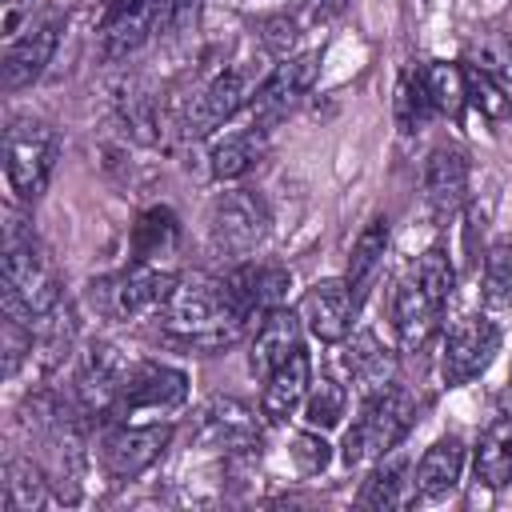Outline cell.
Instances as JSON below:
<instances>
[{"label":"cell","mask_w":512,"mask_h":512,"mask_svg":"<svg viewBox=\"0 0 512 512\" xmlns=\"http://www.w3.org/2000/svg\"><path fill=\"white\" fill-rule=\"evenodd\" d=\"M156 320H160V336L168 344H176L184 352H200V356L232 348L244 332V320L228 304L224 280H212L204 272L176 276Z\"/></svg>","instance_id":"obj_1"},{"label":"cell","mask_w":512,"mask_h":512,"mask_svg":"<svg viewBox=\"0 0 512 512\" xmlns=\"http://www.w3.org/2000/svg\"><path fill=\"white\" fill-rule=\"evenodd\" d=\"M0 288H4V316H16L24 324H32L36 316H44L48 308H56L64 300L48 248L20 220H8V228H4Z\"/></svg>","instance_id":"obj_2"},{"label":"cell","mask_w":512,"mask_h":512,"mask_svg":"<svg viewBox=\"0 0 512 512\" xmlns=\"http://www.w3.org/2000/svg\"><path fill=\"white\" fill-rule=\"evenodd\" d=\"M412 424H416V400H412L404 388L392 384V388H384V392L364 396L360 416H356V424L348 428L344 448H340L344 464L356 468V464H364V460L388 456V452L412 432Z\"/></svg>","instance_id":"obj_3"},{"label":"cell","mask_w":512,"mask_h":512,"mask_svg":"<svg viewBox=\"0 0 512 512\" xmlns=\"http://www.w3.org/2000/svg\"><path fill=\"white\" fill-rule=\"evenodd\" d=\"M172 284H176V272H160V264L128 260V268L96 276L88 284V304L96 308V316H104L112 324H128L148 312H160Z\"/></svg>","instance_id":"obj_4"},{"label":"cell","mask_w":512,"mask_h":512,"mask_svg":"<svg viewBox=\"0 0 512 512\" xmlns=\"http://www.w3.org/2000/svg\"><path fill=\"white\" fill-rule=\"evenodd\" d=\"M56 156H60V136L48 120L16 116L4 128V176L20 200H36L48 188L56 172Z\"/></svg>","instance_id":"obj_5"},{"label":"cell","mask_w":512,"mask_h":512,"mask_svg":"<svg viewBox=\"0 0 512 512\" xmlns=\"http://www.w3.org/2000/svg\"><path fill=\"white\" fill-rule=\"evenodd\" d=\"M260 84H264V80L256 76L252 64H236V68L216 72V76H212L208 84H200V88L192 92V100L184 104V112H180V132H184L188 140L208 136V132L220 128L224 120H232L248 100H256Z\"/></svg>","instance_id":"obj_6"},{"label":"cell","mask_w":512,"mask_h":512,"mask_svg":"<svg viewBox=\"0 0 512 512\" xmlns=\"http://www.w3.org/2000/svg\"><path fill=\"white\" fill-rule=\"evenodd\" d=\"M268 224H272V216H268V204L260 200V192L232 188V192L216 196L208 208V244L220 256L244 260L264 244Z\"/></svg>","instance_id":"obj_7"},{"label":"cell","mask_w":512,"mask_h":512,"mask_svg":"<svg viewBox=\"0 0 512 512\" xmlns=\"http://www.w3.org/2000/svg\"><path fill=\"white\" fill-rule=\"evenodd\" d=\"M132 360L108 344V340H92L80 360H76V388H72V400L84 408V416H96V420H112V404L120 396V384L128 376Z\"/></svg>","instance_id":"obj_8"},{"label":"cell","mask_w":512,"mask_h":512,"mask_svg":"<svg viewBox=\"0 0 512 512\" xmlns=\"http://www.w3.org/2000/svg\"><path fill=\"white\" fill-rule=\"evenodd\" d=\"M496 352H500V328L488 316L472 312V316L456 320L448 328L444 352H440V376H444V384L448 388H460V384L476 380L496 360Z\"/></svg>","instance_id":"obj_9"},{"label":"cell","mask_w":512,"mask_h":512,"mask_svg":"<svg viewBox=\"0 0 512 512\" xmlns=\"http://www.w3.org/2000/svg\"><path fill=\"white\" fill-rule=\"evenodd\" d=\"M172 444V424H112L100 440V464L112 480H132L152 468Z\"/></svg>","instance_id":"obj_10"},{"label":"cell","mask_w":512,"mask_h":512,"mask_svg":"<svg viewBox=\"0 0 512 512\" xmlns=\"http://www.w3.org/2000/svg\"><path fill=\"white\" fill-rule=\"evenodd\" d=\"M288 284H292V272L288 268H280V264H256V260H244V264H236L224 276L228 304L244 320V328L248 324L256 328L272 308H280L284 296H288Z\"/></svg>","instance_id":"obj_11"},{"label":"cell","mask_w":512,"mask_h":512,"mask_svg":"<svg viewBox=\"0 0 512 512\" xmlns=\"http://www.w3.org/2000/svg\"><path fill=\"white\" fill-rule=\"evenodd\" d=\"M188 400V376L172 364H160V360H132L124 384H120V396L112 404V420L124 416V412H168V408H180Z\"/></svg>","instance_id":"obj_12"},{"label":"cell","mask_w":512,"mask_h":512,"mask_svg":"<svg viewBox=\"0 0 512 512\" xmlns=\"http://www.w3.org/2000/svg\"><path fill=\"white\" fill-rule=\"evenodd\" d=\"M316 72H320V52H300V56H288L276 64L272 76H264L256 100H252V124L272 132L296 104L300 96L316 84Z\"/></svg>","instance_id":"obj_13"},{"label":"cell","mask_w":512,"mask_h":512,"mask_svg":"<svg viewBox=\"0 0 512 512\" xmlns=\"http://www.w3.org/2000/svg\"><path fill=\"white\" fill-rule=\"evenodd\" d=\"M192 440L200 448H220V452H248L260 440V420L248 404L232 400V396H216L200 408Z\"/></svg>","instance_id":"obj_14"},{"label":"cell","mask_w":512,"mask_h":512,"mask_svg":"<svg viewBox=\"0 0 512 512\" xmlns=\"http://www.w3.org/2000/svg\"><path fill=\"white\" fill-rule=\"evenodd\" d=\"M60 28H64V16L52 12V16H44V20H32V24L24 28V36H16V40L8 44L4 64H0V72H4V88H8V92L28 88L32 80L44 76V68H48L52 56H56Z\"/></svg>","instance_id":"obj_15"},{"label":"cell","mask_w":512,"mask_h":512,"mask_svg":"<svg viewBox=\"0 0 512 512\" xmlns=\"http://www.w3.org/2000/svg\"><path fill=\"white\" fill-rule=\"evenodd\" d=\"M356 296L348 288V280H316L304 296H300V320L304 328L324 340V344H344L352 332V316H356Z\"/></svg>","instance_id":"obj_16"},{"label":"cell","mask_w":512,"mask_h":512,"mask_svg":"<svg viewBox=\"0 0 512 512\" xmlns=\"http://www.w3.org/2000/svg\"><path fill=\"white\" fill-rule=\"evenodd\" d=\"M156 4L160 0H116L104 8L100 24V60H124L156 36Z\"/></svg>","instance_id":"obj_17"},{"label":"cell","mask_w":512,"mask_h":512,"mask_svg":"<svg viewBox=\"0 0 512 512\" xmlns=\"http://www.w3.org/2000/svg\"><path fill=\"white\" fill-rule=\"evenodd\" d=\"M440 316H444V304L432 300V296L424 292V284L408 272V276L396 284V292H392V328H396L400 344H404L408 352H420V348L436 336Z\"/></svg>","instance_id":"obj_18"},{"label":"cell","mask_w":512,"mask_h":512,"mask_svg":"<svg viewBox=\"0 0 512 512\" xmlns=\"http://www.w3.org/2000/svg\"><path fill=\"white\" fill-rule=\"evenodd\" d=\"M424 196H428V208L448 220L464 208L468 200V156L452 144H440L428 164H424Z\"/></svg>","instance_id":"obj_19"},{"label":"cell","mask_w":512,"mask_h":512,"mask_svg":"<svg viewBox=\"0 0 512 512\" xmlns=\"http://www.w3.org/2000/svg\"><path fill=\"white\" fill-rule=\"evenodd\" d=\"M304 320L292 308H272L256 328H252V352H248V368L256 376H268L276 364H284L292 352H300L304 344Z\"/></svg>","instance_id":"obj_20"},{"label":"cell","mask_w":512,"mask_h":512,"mask_svg":"<svg viewBox=\"0 0 512 512\" xmlns=\"http://www.w3.org/2000/svg\"><path fill=\"white\" fill-rule=\"evenodd\" d=\"M308 388H312V360H308V352L300 348V352H292L284 364H276V368L264 376L260 412H264L272 424H280V420H288V416L304 404Z\"/></svg>","instance_id":"obj_21"},{"label":"cell","mask_w":512,"mask_h":512,"mask_svg":"<svg viewBox=\"0 0 512 512\" xmlns=\"http://www.w3.org/2000/svg\"><path fill=\"white\" fill-rule=\"evenodd\" d=\"M344 368H348L352 384H356L364 396L392 388V376H396L392 352H388L372 332H356V336L348 332V340H344Z\"/></svg>","instance_id":"obj_22"},{"label":"cell","mask_w":512,"mask_h":512,"mask_svg":"<svg viewBox=\"0 0 512 512\" xmlns=\"http://www.w3.org/2000/svg\"><path fill=\"white\" fill-rule=\"evenodd\" d=\"M460 472H464V440L460 436H444L420 456V464L412 472V488H416L420 500H440V496H448L456 488Z\"/></svg>","instance_id":"obj_23"},{"label":"cell","mask_w":512,"mask_h":512,"mask_svg":"<svg viewBox=\"0 0 512 512\" xmlns=\"http://www.w3.org/2000/svg\"><path fill=\"white\" fill-rule=\"evenodd\" d=\"M176 244H180V220L164 204L144 208L128 232V252L136 264H160L164 256L176 252Z\"/></svg>","instance_id":"obj_24"},{"label":"cell","mask_w":512,"mask_h":512,"mask_svg":"<svg viewBox=\"0 0 512 512\" xmlns=\"http://www.w3.org/2000/svg\"><path fill=\"white\" fill-rule=\"evenodd\" d=\"M28 328H32V356L28 360H36L44 372L56 368L76 344V312H72L68 300H60L44 316H36Z\"/></svg>","instance_id":"obj_25"},{"label":"cell","mask_w":512,"mask_h":512,"mask_svg":"<svg viewBox=\"0 0 512 512\" xmlns=\"http://www.w3.org/2000/svg\"><path fill=\"white\" fill-rule=\"evenodd\" d=\"M472 472L484 488L500 492L512 484V416H500L496 424L484 428L472 452Z\"/></svg>","instance_id":"obj_26"},{"label":"cell","mask_w":512,"mask_h":512,"mask_svg":"<svg viewBox=\"0 0 512 512\" xmlns=\"http://www.w3.org/2000/svg\"><path fill=\"white\" fill-rule=\"evenodd\" d=\"M268 152V132L264 128H244V132H232L224 140L212 144V156H208V168L216 180H240L248 176Z\"/></svg>","instance_id":"obj_27"},{"label":"cell","mask_w":512,"mask_h":512,"mask_svg":"<svg viewBox=\"0 0 512 512\" xmlns=\"http://www.w3.org/2000/svg\"><path fill=\"white\" fill-rule=\"evenodd\" d=\"M384 252H388V216H372V220L360 228L356 244H352L348 276H344L356 300H360V296L368 292V284L376 280V272H380V264H384Z\"/></svg>","instance_id":"obj_28"},{"label":"cell","mask_w":512,"mask_h":512,"mask_svg":"<svg viewBox=\"0 0 512 512\" xmlns=\"http://www.w3.org/2000/svg\"><path fill=\"white\" fill-rule=\"evenodd\" d=\"M48 472H44V464L40 460H32V456H12L8 464H4V504L12 508V512H32V508H40L44 500H48Z\"/></svg>","instance_id":"obj_29"},{"label":"cell","mask_w":512,"mask_h":512,"mask_svg":"<svg viewBox=\"0 0 512 512\" xmlns=\"http://www.w3.org/2000/svg\"><path fill=\"white\" fill-rule=\"evenodd\" d=\"M116 112H120V124L124 132L136 140V144H156L160 140V120H156V96L140 84V80H124L116 88Z\"/></svg>","instance_id":"obj_30"},{"label":"cell","mask_w":512,"mask_h":512,"mask_svg":"<svg viewBox=\"0 0 512 512\" xmlns=\"http://www.w3.org/2000/svg\"><path fill=\"white\" fill-rule=\"evenodd\" d=\"M392 112H396V124L400 132H420L428 124V116H436L432 108V96H428V84H424V68H404L400 80H396V96H392Z\"/></svg>","instance_id":"obj_31"},{"label":"cell","mask_w":512,"mask_h":512,"mask_svg":"<svg viewBox=\"0 0 512 512\" xmlns=\"http://www.w3.org/2000/svg\"><path fill=\"white\" fill-rule=\"evenodd\" d=\"M424 84L432 96V108L440 116H460L468 104V84H464V64H448V60H432L424 64Z\"/></svg>","instance_id":"obj_32"},{"label":"cell","mask_w":512,"mask_h":512,"mask_svg":"<svg viewBox=\"0 0 512 512\" xmlns=\"http://www.w3.org/2000/svg\"><path fill=\"white\" fill-rule=\"evenodd\" d=\"M464 84H468V104L484 120H492V124H508L512 120V96L504 92V84L492 72H484L476 64H464Z\"/></svg>","instance_id":"obj_33"},{"label":"cell","mask_w":512,"mask_h":512,"mask_svg":"<svg viewBox=\"0 0 512 512\" xmlns=\"http://www.w3.org/2000/svg\"><path fill=\"white\" fill-rule=\"evenodd\" d=\"M344 408H348V392H344L340 380H332V376L312 380V388L304 396V420L312 428H320V432L324 428H336L344 420Z\"/></svg>","instance_id":"obj_34"},{"label":"cell","mask_w":512,"mask_h":512,"mask_svg":"<svg viewBox=\"0 0 512 512\" xmlns=\"http://www.w3.org/2000/svg\"><path fill=\"white\" fill-rule=\"evenodd\" d=\"M400 488H404V460L376 464V468L364 476L356 504H360V508H392V504H400Z\"/></svg>","instance_id":"obj_35"},{"label":"cell","mask_w":512,"mask_h":512,"mask_svg":"<svg viewBox=\"0 0 512 512\" xmlns=\"http://www.w3.org/2000/svg\"><path fill=\"white\" fill-rule=\"evenodd\" d=\"M412 276L424 284V292H428L432 300H440V304L448 308L452 288H456V268H452V260H448V252H444V248H428V252L416 260Z\"/></svg>","instance_id":"obj_36"},{"label":"cell","mask_w":512,"mask_h":512,"mask_svg":"<svg viewBox=\"0 0 512 512\" xmlns=\"http://www.w3.org/2000/svg\"><path fill=\"white\" fill-rule=\"evenodd\" d=\"M484 300L492 308H512V248H496L484 260Z\"/></svg>","instance_id":"obj_37"},{"label":"cell","mask_w":512,"mask_h":512,"mask_svg":"<svg viewBox=\"0 0 512 512\" xmlns=\"http://www.w3.org/2000/svg\"><path fill=\"white\" fill-rule=\"evenodd\" d=\"M468 64L492 72L500 84H512V40H508V36H496V32L480 36V40L472 44V60H468Z\"/></svg>","instance_id":"obj_38"},{"label":"cell","mask_w":512,"mask_h":512,"mask_svg":"<svg viewBox=\"0 0 512 512\" xmlns=\"http://www.w3.org/2000/svg\"><path fill=\"white\" fill-rule=\"evenodd\" d=\"M200 4L204 0H160L156 4V36H188L200 20Z\"/></svg>","instance_id":"obj_39"},{"label":"cell","mask_w":512,"mask_h":512,"mask_svg":"<svg viewBox=\"0 0 512 512\" xmlns=\"http://www.w3.org/2000/svg\"><path fill=\"white\" fill-rule=\"evenodd\" d=\"M256 36H260L264 52H268V56H276V60H288V56H292V48H296V40H300V32H296V20H292V16H264V20L256 24Z\"/></svg>","instance_id":"obj_40"},{"label":"cell","mask_w":512,"mask_h":512,"mask_svg":"<svg viewBox=\"0 0 512 512\" xmlns=\"http://www.w3.org/2000/svg\"><path fill=\"white\" fill-rule=\"evenodd\" d=\"M288 456H292V464L304 472V476H312V472H320L324 464H328V444H324V436H316V432H300L296 440H292V448H288Z\"/></svg>","instance_id":"obj_41"},{"label":"cell","mask_w":512,"mask_h":512,"mask_svg":"<svg viewBox=\"0 0 512 512\" xmlns=\"http://www.w3.org/2000/svg\"><path fill=\"white\" fill-rule=\"evenodd\" d=\"M312 4H316L320 16H336V12L344 8V0H312Z\"/></svg>","instance_id":"obj_42"},{"label":"cell","mask_w":512,"mask_h":512,"mask_svg":"<svg viewBox=\"0 0 512 512\" xmlns=\"http://www.w3.org/2000/svg\"><path fill=\"white\" fill-rule=\"evenodd\" d=\"M500 412L504 416H512V380L504 384V392H500Z\"/></svg>","instance_id":"obj_43"},{"label":"cell","mask_w":512,"mask_h":512,"mask_svg":"<svg viewBox=\"0 0 512 512\" xmlns=\"http://www.w3.org/2000/svg\"><path fill=\"white\" fill-rule=\"evenodd\" d=\"M108 4H116V0H104V8H108Z\"/></svg>","instance_id":"obj_44"}]
</instances>
